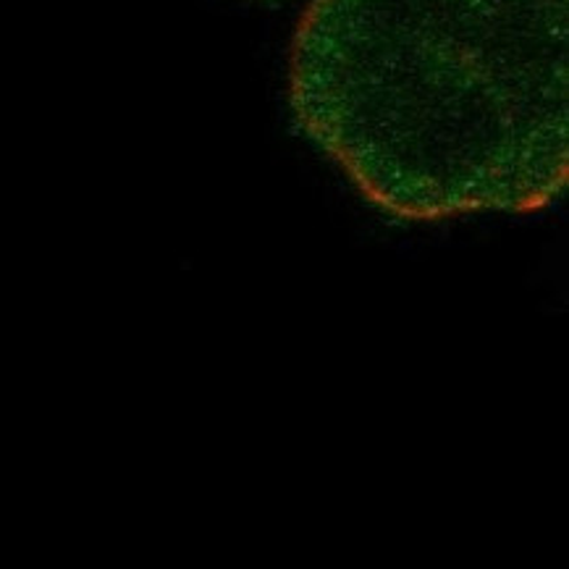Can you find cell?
<instances>
[{"label": "cell", "mask_w": 569, "mask_h": 569, "mask_svg": "<svg viewBox=\"0 0 569 569\" xmlns=\"http://www.w3.org/2000/svg\"><path fill=\"white\" fill-rule=\"evenodd\" d=\"M289 106L386 216L538 213L569 181V0H310Z\"/></svg>", "instance_id": "1"}]
</instances>
